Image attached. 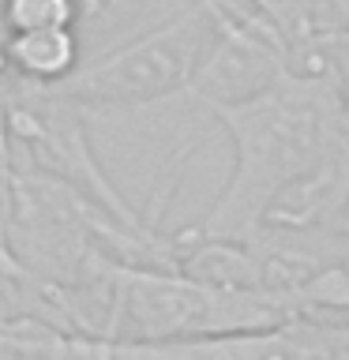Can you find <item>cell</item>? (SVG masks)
Here are the masks:
<instances>
[{
    "mask_svg": "<svg viewBox=\"0 0 349 360\" xmlns=\"http://www.w3.org/2000/svg\"><path fill=\"white\" fill-rule=\"evenodd\" d=\"M11 75L30 86L56 90L83 68V38L79 30H30V34H8L4 41Z\"/></svg>",
    "mask_w": 349,
    "mask_h": 360,
    "instance_id": "obj_4",
    "label": "cell"
},
{
    "mask_svg": "<svg viewBox=\"0 0 349 360\" xmlns=\"http://www.w3.org/2000/svg\"><path fill=\"white\" fill-rule=\"evenodd\" d=\"M87 19V0H4V30H79Z\"/></svg>",
    "mask_w": 349,
    "mask_h": 360,
    "instance_id": "obj_5",
    "label": "cell"
},
{
    "mask_svg": "<svg viewBox=\"0 0 349 360\" xmlns=\"http://www.w3.org/2000/svg\"><path fill=\"white\" fill-rule=\"evenodd\" d=\"M207 112L229 135L233 169L203 221L191 225L203 240L252 244L286 191L349 158L345 105L326 79L289 75L241 105Z\"/></svg>",
    "mask_w": 349,
    "mask_h": 360,
    "instance_id": "obj_1",
    "label": "cell"
},
{
    "mask_svg": "<svg viewBox=\"0 0 349 360\" xmlns=\"http://www.w3.org/2000/svg\"><path fill=\"white\" fill-rule=\"evenodd\" d=\"M289 79V49L281 34L259 15L252 22H229L218 27L207 60H203L188 98L199 109L241 105V101L263 94Z\"/></svg>",
    "mask_w": 349,
    "mask_h": 360,
    "instance_id": "obj_3",
    "label": "cell"
},
{
    "mask_svg": "<svg viewBox=\"0 0 349 360\" xmlns=\"http://www.w3.org/2000/svg\"><path fill=\"white\" fill-rule=\"evenodd\" d=\"M0 360H19V356H15V353H11V349H8L4 342H0Z\"/></svg>",
    "mask_w": 349,
    "mask_h": 360,
    "instance_id": "obj_7",
    "label": "cell"
},
{
    "mask_svg": "<svg viewBox=\"0 0 349 360\" xmlns=\"http://www.w3.org/2000/svg\"><path fill=\"white\" fill-rule=\"evenodd\" d=\"M214 38H218V22L203 8L184 4L173 15L158 19L154 27L90 56L75 72V79H68L56 90L87 112L165 105V101L188 94Z\"/></svg>",
    "mask_w": 349,
    "mask_h": 360,
    "instance_id": "obj_2",
    "label": "cell"
},
{
    "mask_svg": "<svg viewBox=\"0 0 349 360\" xmlns=\"http://www.w3.org/2000/svg\"><path fill=\"white\" fill-rule=\"evenodd\" d=\"M191 8H203L207 15L218 22V27H229V22H252L259 19V11L252 0H184Z\"/></svg>",
    "mask_w": 349,
    "mask_h": 360,
    "instance_id": "obj_6",
    "label": "cell"
}]
</instances>
